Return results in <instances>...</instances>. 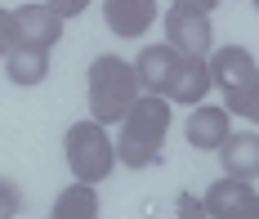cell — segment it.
<instances>
[{"label": "cell", "instance_id": "cell-1", "mask_svg": "<svg viewBox=\"0 0 259 219\" xmlns=\"http://www.w3.org/2000/svg\"><path fill=\"white\" fill-rule=\"evenodd\" d=\"M134 72H139V85L143 94H156L165 103H201L206 90L214 85L210 76V58H197V54H183L175 50L170 40L161 45H148L143 54L134 58Z\"/></svg>", "mask_w": 259, "mask_h": 219}, {"label": "cell", "instance_id": "cell-2", "mask_svg": "<svg viewBox=\"0 0 259 219\" xmlns=\"http://www.w3.org/2000/svg\"><path fill=\"white\" fill-rule=\"evenodd\" d=\"M85 99H90V121H99V125L125 121L130 108L143 99L134 63H125L121 54H99L85 72Z\"/></svg>", "mask_w": 259, "mask_h": 219}, {"label": "cell", "instance_id": "cell-3", "mask_svg": "<svg viewBox=\"0 0 259 219\" xmlns=\"http://www.w3.org/2000/svg\"><path fill=\"white\" fill-rule=\"evenodd\" d=\"M165 130H170V103L156 99V94H143L130 108V116L121 121V143H116L121 165L148 170L161 157V148H165Z\"/></svg>", "mask_w": 259, "mask_h": 219}, {"label": "cell", "instance_id": "cell-4", "mask_svg": "<svg viewBox=\"0 0 259 219\" xmlns=\"http://www.w3.org/2000/svg\"><path fill=\"white\" fill-rule=\"evenodd\" d=\"M63 148H67V165L76 184H103L116 165V143L107 139L99 121H76L63 139Z\"/></svg>", "mask_w": 259, "mask_h": 219}, {"label": "cell", "instance_id": "cell-5", "mask_svg": "<svg viewBox=\"0 0 259 219\" xmlns=\"http://www.w3.org/2000/svg\"><path fill=\"white\" fill-rule=\"evenodd\" d=\"M165 40H170L175 50H183V54L210 58V40H214L210 14L188 9V5H170V14H165Z\"/></svg>", "mask_w": 259, "mask_h": 219}, {"label": "cell", "instance_id": "cell-6", "mask_svg": "<svg viewBox=\"0 0 259 219\" xmlns=\"http://www.w3.org/2000/svg\"><path fill=\"white\" fill-rule=\"evenodd\" d=\"M201 206L210 219H259V192L255 184H241V179H219L210 184Z\"/></svg>", "mask_w": 259, "mask_h": 219}, {"label": "cell", "instance_id": "cell-7", "mask_svg": "<svg viewBox=\"0 0 259 219\" xmlns=\"http://www.w3.org/2000/svg\"><path fill=\"white\" fill-rule=\"evenodd\" d=\"M63 23L50 5H18L14 9V27H18V40L23 45H36V50H54V40H63Z\"/></svg>", "mask_w": 259, "mask_h": 219}, {"label": "cell", "instance_id": "cell-8", "mask_svg": "<svg viewBox=\"0 0 259 219\" xmlns=\"http://www.w3.org/2000/svg\"><path fill=\"white\" fill-rule=\"evenodd\" d=\"M228 108H214V103H201V108L188 116V148H206V152H219L233 130H228Z\"/></svg>", "mask_w": 259, "mask_h": 219}, {"label": "cell", "instance_id": "cell-9", "mask_svg": "<svg viewBox=\"0 0 259 219\" xmlns=\"http://www.w3.org/2000/svg\"><path fill=\"white\" fill-rule=\"evenodd\" d=\"M103 18L121 40H134L152 27L156 18V0H103Z\"/></svg>", "mask_w": 259, "mask_h": 219}, {"label": "cell", "instance_id": "cell-10", "mask_svg": "<svg viewBox=\"0 0 259 219\" xmlns=\"http://www.w3.org/2000/svg\"><path fill=\"white\" fill-rule=\"evenodd\" d=\"M219 165H224V179H241V184L259 179V135L250 130L233 135L219 148Z\"/></svg>", "mask_w": 259, "mask_h": 219}, {"label": "cell", "instance_id": "cell-11", "mask_svg": "<svg viewBox=\"0 0 259 219\" xmlns=\"http://www.w3.org/2000/svg\"><path fill=\"white\" fill-rule=\"evenodd\" d=\"M255 72H259V67H255V54L241 50V45H224V50L210 54V76H214V85H219L224 94L237 90V85H246Z\"/></svg>", "mask_w": 259, "mask_h": 219}, {"label": "cell", "instance_id": "cell-12", "mask_svg": "<svg viewBox=\"0 0 259 219\" xmlns=\"http://www.w3.org/2000/svg\"><path fill=\"white\" fill-rule=\"evenodd\" d=\"M5 76L14 85H40L50 76V50H36V45H14L9 58H5Z\"/></svg>", "mask_w": 259, "mask_h": 219}, {"label": "cell", "instance_id": "cell-13", "mask_svg": "<svg viewBox=\"0 0 259 219\" xmlns=\"http://www.w3.org/2000/svg\"><path fill=\"white\" fill-rule=\"evenodd\" d=\"M50 219H99V192H94V184H67L54 197Z\"/></svg>", "mask_w": 259, "mask_h": 219}, {"label": "cell", "instance_id": "cell-14", "mask_svg": "<svg viewBox=\"0 0 259 219\" xmlns=\"http://www.w3.org/2000/svg\"><path fill=\"white\" fill-rule=\"evenodd\" d=\"M224 99H228V103H224L228 112H237V116H246V121H259V72H255V76H250L246 85H237V90H228Z\"/></svg>", "mask_w": 259, "mask_h": 219}, {"label": "cell", "instance_id": "cell-15", "mask_svg": "<svg viewBox=\"0 0 259 219\" xmlns=\"http://www.w3.org/2000/svg\"><path fill=\"white\" fill-rule=\"evenodd\" d=\"M23 210V192L14 188L9 179H0V219H14Z\"/></svg>", "mask_w": 259, "mask_h": 219}, {"label": "cell", "instance_id": "cell-16", "mask_svg": "<svg viewBox=\"0 0 259 219\" xmlns=\"http://www.w3.org/2000/svg\"><path fill=\"white\" fill-rule=\"evenodd\" d=\"M18 45V27H14V14L0 9V58H9V50Z\"/></svg>", "mask_w": 259, "mask_h": 219}, {"label": "cell", "instance_id": "cell-17", "mask_svg": "<svg viewBox=\"0 0 259 219\" xmlns=\"http://www.w3.org/2000/svg\"><path fill=\"white\" fill-rule=\"evenodd\" d=\"M45 5H50L58 18H76V14H85V5H90V0H45Z\"/></svg>", "mask_w": 259, "mask_h": 219}, {"label": "cell", "instance_id": "cell-18", "mask_svg": "<svg viewBox=\"0 0 259 219\" xmlns=\"http://www.w3.org/2000/svg\"><path fill=\"white\" fill-rule=\"evenodd\" d=\"M175 5H188V9H201V14H210L219 0H175Z\"/></svg>", "mask_w": 259, "mask_h": 219}, {"label": "cell", "instance_id": "cell-19", "mask_svg": "<svg viewBox=\"0 0 259 219\" xmlns=\"http://www.w3.org/2000/svg\"><path fill=\"white\" fill-rule=\"evenodd\" d=\"M255 14H259V0H255Z\"/></svg>", "mask_w": 259, "mask_h": 219}]
</instances>
